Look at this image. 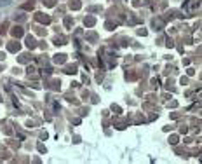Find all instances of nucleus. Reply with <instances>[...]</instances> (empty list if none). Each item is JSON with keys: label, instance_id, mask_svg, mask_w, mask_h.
Wrapping results in <instances>:
<instances>
[{"label": "nucleus", "instance_id": "obj_2", "mask_svg": "<svg viewBox=\"0 0 202 164\" xmlns=\"http://www.w3.org/2000/svg\"><path fill=\"white\" fill-rule=\"evenodd\" d=\"M21 33H23V32H21V28H14V30H12V35H14V37H21Z\"/></svg>", "mask_w": 202, "mask_h": 164}, {"label": "nucleus", "instance_id": "obj_3", "mask_svg": "<svg viewBox=\"0 0 202 164\" xmlns=\"http://www.w3.org/2000/svg\"><path fill=\"white\" fill-rule=\"evenodd\" d=\"M26 42H28V44H26L28 47H35V42H33V38H30V37H28V40H26Z\"/></svg>", "mask_w": 202, "mask_h": 164}, {"label": "nucleus", "instance_id": "obj_4", "mask_svg": "<svg viewBox=\"0 0 202 164\" xmlns=\"http://www.w3.org/2000/svg\"><path fill=\"white\" fill-rule=\"evenodd\" d=\"M11 4V0H0V5H9Z\"/></svg>", "mask_w": 202, "mask_h": 164}, {"label": "nucleus", "instance_id": "obj_1", "mask_svg": "<svg viewBox=\"0 0 202 164\" xmlns=\"http://www.w3.org/2000/svg\"><path fill=\"white\" fill-rule=\"evenodd\" d=\"M9 49H11V51H19V44H18V42H16V44L12 42V44L9 46Z\"/></svg>", "mask_w": 202, "mask_h": 164}]
</instances>
